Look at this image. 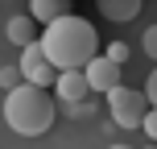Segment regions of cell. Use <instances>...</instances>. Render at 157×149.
Segmentation results:
<instances>
[{"label": "cell", "instance_id": "cell-9", "mask_svg": "<svg viewBox=\"0 0 157 149\" xmlns=\"http://www.w3.org/2000/svg\"><path fill=\"white\" fill-rule=\"evenodd\" d=\"M29 17L37 25H54L66 17V0H29Z\"/></svg>", "mask_w": 157, "mask_h": 149}, {"label": "cell", "instance_id": "cell-8", "mask_svg": "<svg viewBox=\"0 0 157 149\" xmlns=\"http://www.w3.org/2000/svg\"><path fill=\"white\" fill-rule=\"evenodd\" d=\"M95 4H99V13L108 17V21L124 25V21H132V17L141 13V4H145V0H95Z\"/></svg>", "mask_w": 157, "mask_h": 149}, {"label": "cell", "instance_id": "cell-10", "mask_svg": "<svg viewBox=\"0 0 157 149\" xmlns=\"http://www.w3.org/2000/svg\"><path fill=\"white\" fill-rule=\"evenodd\" d=\"M25 79H21V66H0V87H4V95L8 91H17Z\"/></svg>", "mask_w": 157, "mask_h": 149}, {"label": "cell", "instance_id": "cell-5", "mask_svg": "<svg viewBox=\"0 0 157 149\" xmlns=\"http://www.w3.org/2000/svg\"><path fill=\"white\" fill-rule=\"evenodd\" d=\"M87 83H91V91H103V95H108V91H116V87H120V66L116 62H112V58H91V62H87Z\"/></svg>", "mask_w": 157, "mask_h": 149}, {"label": "cell", "instance_id": "cell-1", "mask_svg": "<svg viewBox=\"0 0 157 149\" xmlns=\"http://www.w3.org/2000/svg\"><path fill=\"white\" fill-rule=\"evenodd\" d=\"M37 46H41V54L50 58V66H54L58 75L62 71H87V62L99 58V33H95V25L87 21V17L66 13L62 21L46 25V33L37 37Z\"/></svg>", "mask_w": 157, "mask_h": 149}, {"label": "cell", "instance_id": "cell-3", "mask_svg": "<svg viewBox=\"0 0 157 149\" xmlns=\"http://www.w3.org/2000/svg\"><path fill=\"white\" fill-rule=\"evenodd\" d=\"M108 112L120 128H141L145 116H149V100H145V91L120 83L116 91H108Z\"/></svg>", "mask_w": 157, "mask_h": 149}, {"label": "cell", "instance_id": "cell-16", "mask_svg": "<svg viewBox=\"0 0 157 149\" xmlns=\"http://www.w3.org/2000/svg\"><path fill=\"white\" fill-rule=\"evenodd\" d=\"M145 149H157V145H145Z\"/></svg>", "mask_w": 157, "mask_h": 149}, {"label": "cell", "instance_id": "cell-4", "mask_svg": "<svg viewBox=\"0 0 157 149\" xmlns=\"http://www.w3.org/2000/svg\"><path fill=\"white\" fill-rule=\"evenodd\" d=\"M17 66H21V79H25L29 87H41V91H50V87L58 83V71L50 66V58L41 54V46H37V41L21 50V62H17Z\"/></svg>", "mask_w": 157, "mask_h": 149}, {"label": "cell", "instance_id": "cell-15", "mask_svg": "<svg viewBox=\"0 0 157 149\" xmlns=\"http://www.w3.org/2000/svg\"><path fill=\"white\" fill-rule=\"evenodd\" d=\"M108 149H132V145H108Z\"/></svg>", "mask_w": 157, "mask_h": 149}, {"label": "cell", "instance_id": "cell-6", "mask_svg": "<svg viewBox=\"0 0 157 149\" xmlns=\"http://www.w3.org/2000/svg\"><path fill=\"white\" fill-rule=\"evenodd\" d=\"M54 91H58V100H66V108H75V104H83L91 95V83H87L83 71H62L58 83H54Z\"/></svg>", "mask_w": 157, "mask_h": 149}, {"label": "cell", "instance_id": "cell-14", "mask_svg": "<svg viewBox=\"0 0 157 149\" xmlns=\"http://www.w3.org/2000/svg\"><path fill=\"white\" fill-rule=\"evenodd\" d=\"M145 137H149V145H157V108H149V116H145Z\"/></svg>", "mask_w": 157, "mask_h": 149}, {"label": "cell", "instance_id": "cell-12", "mask_svg": "<svg viewBox=\"0 0 157 149\" xmlns=\"http://www.w3.org/2000/svg\"><path fill=\"white\" fill-rule=\"evenodd\" d=\"M141 46H145V54H149L153 62H157V25H149V29H145V37H141Z\"/></svg>", "mask_w": 157, "mask_h": 149}, {"label": "cell", "instance_id": "cell-2", "mask_svg": "<svg viewBox=\"0 0 157 149\" xmlns=\"http://www.w3.org/2000/svg\"><path fill=\"white\" fill-rule=\"evenodd\" d=\"M54 100H50V91H41V87H29L21 83L17 91L4 95V124L13 128V133L21 137H41L54 128Z\"/></svg>", "mask_w": 157, "mask_h": 149}, {"label": "cell", "instance_id": "cell-11", "mask_svg": "<svg viewBox=\"0 0 157 149\" xmlns=\"http://www.w3.org/2000/svg\"><path fill=\"white\" fill-rule=\"evenodd\" d=\"M103 58H112L116 66H124V62H128V46H124V41H112V46L103 50Z\"/></svg>", "mask_w": 157, "mask_h": 149}, {"label": "cell", "instance_id": "cell-7", "mask_svg": "<svg viewBox=\"0 0 157 149\" xmlns=\"http://www.w3.org/2000/svg\"><path fill=\"white\" fill-rule=\"evenodd\" d=\"M4 37L13 41V46H33V41H37V21H33L29 13L25 17H8V25H4Z\"/></svg>", "mask_w": 157, "mask_h": 149}, {"label": "cell", "instance_id": "cell-13", "mask_svg": "<svg viewBox=\"0 0 157 149\" xmlns=\"http://www.w3.org/2000/svg\"><path fill=\"white\" fill-rule=\"evenodd\" d=\"M145 100H149V108H157V66L149 71V79H145Z\"/></svg>", "mask_w": 157, "mask_h": 149}]
</instances>
